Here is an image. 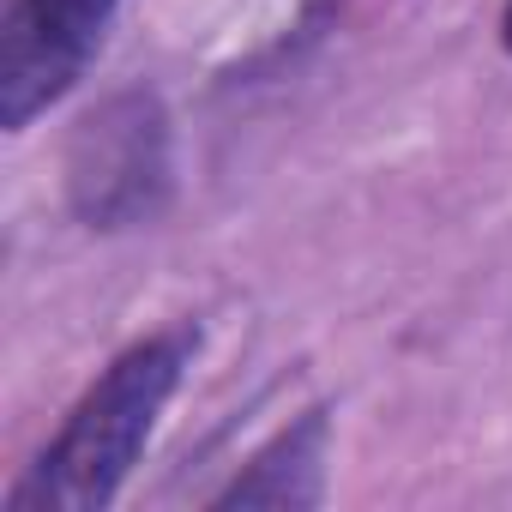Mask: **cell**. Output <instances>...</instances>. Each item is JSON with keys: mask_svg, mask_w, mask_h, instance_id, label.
<instances>
[{"mask_svg": "<svg viewBox=\"0 0 512 512\" xmlns=\"http://www.w3.org/2000/svg\"><path fill=\"white\" fill-rule=\"evenodd\" d=\"M326 452H332V422L326 410H308L290 422L278 440H266L247 458V470L211 500V506H320L326 500Z\"/></svg>", "mask_w": 512, "mask_h": 512, "instance_id": "4", "label": "cell"}, {"mask_svg": "<svg viewBox=\"0 0 512 512\" xmlns=\"http://www.w3.org/2000/svg\"><path fill=\"white\" fill-rule=\"evenodd\" d=\"M169 115L151 91H115L79 115L67 145V199L91 229L151 223L169 199Z\"/></svg>", "mask_w": 512, "mask_h": 512, "instance_id": "2", "label": "cell"}, {"mask_svg": "<svg viewBox=\"0 0 512 512\" xmlns=\"http://www.w3.org/2000/svg\"><path fill=\"white\" fill-rule=\"evenodd\" d=\"M115 0H7L0 13V121L25 133L103 49Z\"/></svg>", "mask_w": 512, "mask_h": 512, "instance_id": "3", "label": "cell"}, {"mask_svg": "<svg viewBox=\"0 0 512 512\" xmlns=\"http://www.w3.org/2000/svg\"><path fill=\"white\" fill-rule=\"evenodd\" d=\"M187 356H193L187 332H157V338L121 350L103 368V380L67 410L55 440L7 488V512H97V506H109L121 494L127 470L139 464L169 392L181 386Z\"/></svg>", "mask_w": 512, "mask_h": 512, "instance_id": "1", "label": "cell"}, {"mask_svg": "<svg viewBox=\"0 0 512 512\" xmlns=\"http://www.w3.org/2000/svg\"><path fill=\"white\" fill-rule=\"evenodd\" d=\"M500 43H506V55H512V0H506V13H500Z\"/></svg>", "mask_w": 512, "mask_h": 512, "instance_id": "5", "label": "cell"}]
</instances>
